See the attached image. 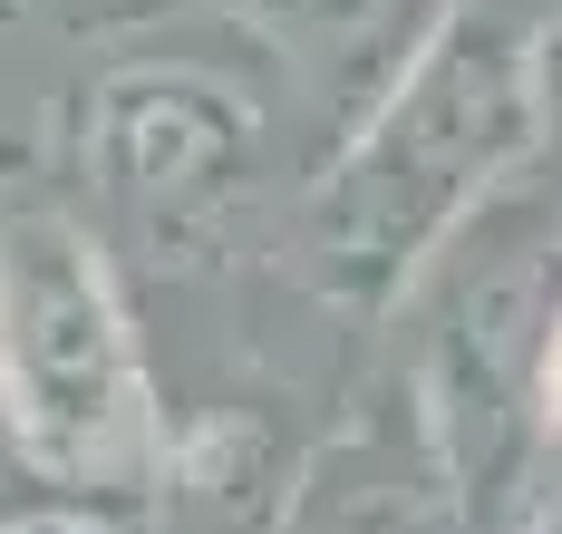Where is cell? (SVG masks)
<instances>
[{
	"instance_id": "6da1fadb",
	"label": "cell",
	"mask_w": 562,
	"mask_h": 534,
	"mask_svg": "<svg viewBox=\"0 0 562 534\" xmlns=\"http://www.w3.org/2000/svg\"><path fill=\"white\" fill-rule=\"evenodd\" d=\"M533 20V0H447L417 59L339 136L301 204V282L330 311H397L427 282V263L505 194V176L543 156Z\"/></svg>"
},
{
	"instance_id": "7a4b0ae2",
	"label": "cell",
	"mask_w": 562,
	"mask_h": 534,
	"mask_svg": "<svg viewBox=\"0 0 562 534\" xmlns=\"http://www.w3.org/2000/svg\"><path fill=\"white\" fill-rule=\"evenodd\" d=\"M0 437L68 505L146 515L175 476L126 272L58 204H0Z\"/></svg>"
},
{
	"instance_id": "3957f363",
	"label": "cell",
	"mask_w": 562,
	"mask_h": 534,
	"mask_svg": "<svg viewBox=\"0 0 562 534\" xmlns=\"http://www.w3.org/2000/svg\"><path fill=\"white\" fill-rule=\"evenodd\" d=\"M78 234L116 272H214L262 194V126L204 68H108L68 108Z\"/></svg>"
},
{
	"instance_id": "277c9868",
	"label": "cell",
	"mask_w": 562,
	"mask_h": 534,
	"mask_svg": "<svg viewBox=\"0 0 562 534\" xmlns=\"http://www.w3.org/2000/svg\"><path fill=\"white\" fill-rule=\"evenodd\" d=\"M233 20H252V30H272V40H321V30H349L369 0H224Z\"/></svg>"
},
{
	"instance_id": "5b68a950",
	"label": "cell",
	"mask_w": 562,
	"mask_h": 534,
	"mask_svg": "<svg viewBox=\"0 0 562 534\" xmlns=\"http://www.w3.org/2000/svg\"><path fill=\"white\" fill-rule=\"evenodd\" d=\"M0 534H146V515H126V505H68V496H40V505L0 515Z\"/></svg>"
},
{
	"instance_id": "8992f818",
	"label": "cell",
	"mask_w": 562,
	"mask_h": 534,
	"mask_svg": "<svg viewBox=\"0 0 562 534\" xmlns=\"http://www.w3.org/2000/svg\"><path fill=\"white\" fill-rule=\"evenodd\" d=\"M524 409H533V437H562V301L533 331V359H524Z\"/></svg>"
},
{
	"instance_id": "52a82bcc",
	"label": "cell",
	"mask_w": 562,
	"mask_h": 534,
	"mask_svg": "<svg viewBox=\"0 0 562 534\" xmlns=\"http://www.w3.org/2000/svg\"><path fill=\"white\" fill-rule=\"evenodd\" d=\"M533 108H543V146L562 156V10L533 20Z\"/></svg>"
},
{
	"instance_id": "ba28073f",
	"label": "cell",
	"mask_w": 562,
	"mask_h": 534,
	"mask_svg": "<svg viewBox=\"0 0 562 534\" xmlns=\"http://www.w3.org/2000/svg\"><path fill=\"white\" fill-rule=\"evenodd\" d=\"M0 10H30V20H49V30H116V20H136L146 0H0Z\"/></svg>"
},
{
	"instance_id": "9c48e42d",
	"label": "cell",
	"mask_w": 562,
	"mask_h": 534,
	"mask_svg": "<svg viewBox=\"0 0 562 534\" xmlns=\"http://www.w3.org/2000/svg\"><path fill=\"white\" fill-rule=\"evenodd\" d=\"M524 534H562V496H533V515H524Z\"/></svg>"
}]
</instances>
